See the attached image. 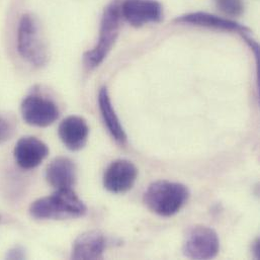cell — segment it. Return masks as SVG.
Returning a JSON list of instances; mask_svg holds the SVG:
<instances>
[{
	"label": "cell",
	"mask_w": 260,
	"mask_h": 260,
	"mask_svg": "<svg viewBox=\"0 0 260 260\" xmlns=\"http://www.w3.org/2000/svg\"><path fill=\"white\" fill-rule=\"evenodd\" d=\"M121 17V5L117 1L112 2L105 9L101 23L99 43L83 56L84 65L88 69H94L100 66L111 52L119 36Z\"/></svg>",
	"instance_id": "3"
},
{
	"label": "cell",
	"mask_w": 260,
	"mask_h": 260,
	"mask_svg": "<svg viewBox=\"0 0 260 260\" xmlns=\"http://www.w3.org/2000/svg\"><path fill=\"white\" fill-rule=\"evenodd\" d=\"M13 129L11 125L4 119L0 118V143H3L10 139Z\"/></svg>",
	"instance_id": "16"
},
{
	"label": "cell",
	"mask_w": 260,
	"mask_h": 260,
	"mask_svg": "<svg viewBox=\"0 0 260 260\" xmlns=\"http://www.w3.org/2000/svg\"><path fill=\"white\" fill-rule=\"evenodd\" d=\"M217 7L229 16H240L244 10L242 0H215Z\"/></svg>",
	"instance_id": "15"
},
{
	"label": "cell",
	"mask_w": 260,
	"mask_h": 260,
	"mask_svg": "<svg viewBox=\"0 0 260 260\" xmlns=\"http://www.w3.org/2000/svg\"><path fill=\"white\" fill-rule=\"evenodd\" d=\"M121 13L131 25L136 27L159 22L163 17L162 5L155 0H125L121 5Z\"/></svg>",
	"instance_id": "7"
},
{
	"label": "cell",
	"mask_w": 260,
	"mask_h": 260,
	"mask_svg": "<svg viewBox=\"0 0 260 260\" xmlns=\"http://www.w3.org/2000/svg\"><path fill=\"white\" fill-rule=\"evenodd\" d=\"M107 240L100 231H87L77 237L73 244V259H102L106 250Z\"/></svg>",
	"instance_id": "10"
},
{
	"label": "cell",
	"mask_w": 260,
	"mask_h": 260,
	"mask_svg": "<svg viewBox=\"0 0 260 260\" xmlns=\"http://www.w3.org/2000/svg\"><path fill=\"white\" fill-rule=\"evenodd\" d=\"M47 181L56 189L72 188L76 181V165L67 157L55 158L46 169Z\"/></svg>",
	"instance_id": "12"
},
{
	"label": "cell",
	"mask_w": 260,
	"mask_h": 260,
	"mask_svg": "<svg viewBox=\"0 0 260 260\" xmlns=\"http://www.w3.org/2000/svg\"><path fill=\"white\" fill-rule=\"evenodd\" d=\"M86 212V206L72 188L57 189L52 196L34 202L29 208L30 216L38 220L79 218Z\"/></svg>",
	"instance_id": "1"
},
{
	"label": "cell",
	"mask_w": 260,
	"mask_h": 260,
	"mask_svg": "<svg viewBox=\"0 0 260 260\" xmlns=\"http://www.w3.org/2000/svg\"><path fill=\"white\" fill-rule=\"evenodd\" d=\"M182 250L190 259H212L220 250V240L215 230L207 226H192L187 229Z\"/></svg>",
	"instance_id": "5"
},
{
	"label": "cell",
	"mask_w": 260,
	"mask_h": 260,
	"mask_svg": "<svg viewBox=\"0 0 260 260\" xmlns=\"http://www.w3.org/2000/svg\"><path fill=\"white\" fill-rule=\"evenodd\" d=\"M88 135V125L80 117H68L59 126V137L63 144L71 151L81 150L87 143Z\"/></svg>",
	"instance_id": "11"
},
{
	"label": "cell",
	"mask_w": 260,
	"mask_h": 260,
	"mask_svg": "<svg viewBox=\"0 0 260 260\" xmlns=\"http://www.w3.org/2000/svg\"><path fill=\"white\" fill-rule=\"evenodd\" d=\"M7 257L10 259H22L23 257H25L24 250L19 246H15L8 252Z\"/></svg>",
	"instance_id": "17"
},
{
	"label": "cell",
	"mask_w": 260,
	"mask_h": 260,
	"mask_svg": "<svg viewBox=\"0 0 260 260\" xmlns=\"http://www.w3.org/2000/svg\"><path fill=\"white\" fill-rule=\"evenodd\" d=\"M188 188L178 182L158 180L151 183L144 192L143 202L154 214L171 217L177 214L187 203Z\"/></svg>",
	"instance_id": "2"
},
{
	"label": "cell",
	"mask_w": 260,
	"mask_h": 260,
	"mask_svg": "<svg viewBox=\"0 0 260 260\" xmlns=\"http://www.w3.org/2000/svg\"><path fill=\"white\" fill-rule=\"evenodd\" d=\"M17 51L22 59L36 67L48 61V50L40 31L39 22L31 14H23L17 27Z\"/></svg>",
	"instance_id": "4"
},
{
	"label": "cell",
	"mask_w": 260,
	"mask_h": 260,
	"mask_svg": "<svg viewBox=\"0 0 260 260\" xmlns=\"http://www.w3.org/2000/svg\"><path fill=\"white\" fill-rule=\"evenodd\" d=\"M138 177L137 167L125 159L112 162L104 175V185L113 193H124L134 186Z\"/></svg>",
	"instance_id": "8"
},
{
	"label": "cell",
	"mask_w": 260,
	"mask_h": 260,
	"mask_svg": "<svg viewBox=\"0 0 260 260\" xmlns=\"http://www.w3.org/2000/svg\"><path fill=\"white\" fill-rule=\"evenodd\" d=\"M174 21L177 23L212 27V28L228 30V31H236V32L240 34L241 36L250 32L249 28L245 27L244 25H241V24H239L235 21H232L230 19L219 17V16H216V15H213L210 13H206V12L188 13V14L182 15L180 17H177Z\"/></svg>",
	"instance_id": "13"
},
{
	"label": "cell",
	"mask_w": 260,
	"mask_h": 260,
	"mask_svg": "<svg viewBox=\"0 0 260 260\" xmlns=\"http://www.w3.org/2000/svg\"><path fill=\"white\" fill-rule=\"evenodd\" d=\"M254 246H255V248H253V249H254L255 257L258 258V257H259V240H256V241L254 242Z\"/></svg>",
	"instance_id": "18"
},
{
	"label": "cell",
	"mask_w": 260,
	"mask_h": 260,
	"mask_svg": "<svg viewBox=\"0 0 260 260\" xmlns=\"http://www.w3.org/2000/svg\"><path fill=\"white\" fill-rule=\"evenodd\" d=\"M49 148L36 137L27 136L20 138L13 150L15 162L22 169L38 167L48 156Z\"/></svg>",
	"instance_id": "9"
},
{
	"label": "cell",
	"mask_w": 260,
	"mask_h": 260,
	"mask_svg": "<svg viewBox=\"0 0 260 260\" xmlns=\"http://www.w3.org/2000/svg\"><path fill=\"white\" fill-rule=\"evenodd\" d=\"M20 111L26 124L40 128L52 125L59 118V109L56 104L36 93L26 96L22 101Z\"/></svg>",
	"instance_id": "6"
},
{
	"label": "cell",
	"mask_w": 260,
	"mask_h": 260,
	"mask_svg": "<svg viewBox=\"0 0 260 260\" xmlns=\"http://www.w3.org/2000/svg\"><path fill=\"white\" fill-rule=\"evenodd\" d=\"M99 105L100 110L105 121V124L112 135V137L121 145L126 144L127 142V135L124 131V128L118 118L116 111L113 107L112 101L109 95V91L107 87H103L99 93Z\"/></svg>",
	"instance_id": "14"
},
{
	"label": "cell",
	"mask_w": 260,
	"mask_h": 260,
	"mask_svg": "<svg viewBox=\"0 0 260 260\" xmlns=\"http://www.w3.org/2000/svg\"><path fill=\"white\" fill-rule=\"evenodd\" d=\"M0 221H1V217H0Z\"/></svg>",
	"instance_id": "19"
}]
</instances>
